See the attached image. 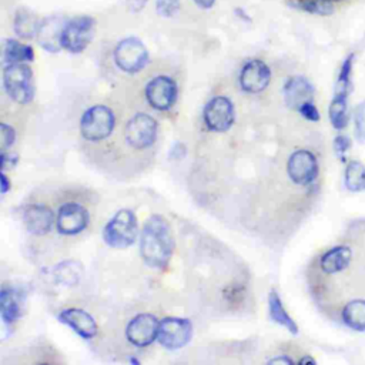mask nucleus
Instances as JSON below:
<instances>
[{
	"label": "nucleus",
	"mask_w": 365,
	"mask_h": 365,
	"mask_svg": "<svg viewBox=\"0 0 365 365\" xmlns=\"http://www.w3.org/2000/svg\"><path fill=\"white\" fill-rule=\"evenodd\" d=\"M329 1H332V3H334V1H341V0H329Z\"/></svg>",
	"instance_id": "nucleus-39"
},
{
	"label": "nucleus",
	"mask_w": 365,
	"mask_h": 365,
	"mask_svg": "<svg viewBox=\"0 0 365 365\" xmlns=\"http://www.w3.org/2000/svg\"><path fill=\"white\" fill-rule=\"evenodd\" d=\"M285 104L297 111L304 103L314 101V86L302 76H291L284 83Z\"/></svg>",
	"instance_id": "nucleus-18"
},
{
	"label": "nucleus",
	"mask_w": 365,
	"mask_h": 365,
	"mask_svg": "<svg viewBox=\"0 0 365 365\" xmlns=\"http://www.w3.org/2000/svg\"><path fill=\"white\" fill-rule=\"evenodd\" d=\"M66 23L67 20H64L63 16H48L41 20L36 37L41 48L50 53H57L61 50V33Z\"/></svg>",
	"instance_id": "nucleus-19"
},
{
	"label": "nucleus",
	"mask_w": 365,
	"mask_h": 365,
	"mask_svg": "<svg viewBox=\"0 0 365 365\" xmlns=\"http://www.w3.org/2000/svg\"><path fill=\"white\" fill-rule=\"evenodd\" d=\"M91 222L88 205L77 198H66L56 207L54 231L61 237H77L84 232Z\"/></svg>",
	"instance_id": "nucleus-4"
},
{
	"label": "nucleus",
	"mask_w": 365,
	"mask_h": 365,
	"mask_svg": "<svg viewBox=\"0 0 365 365\" xmlns=\"http://www.w3.org/2000/svg\"><path fill=\"white\" fill-rule=\"evenodd\" d=\"M192 335L194 325L188 318L165 317L160 319L157 342L168 351H177L184 348L191 341Z\"/></svg>",
	"instance_id": "nucleus-12"
},
{
	"label": "nucleus",
	"mask_w": 365,
	"mask_h": 365,
	"mask_svg": "<svg viewBox=\"0 0 365 365\" xmlns=\"http://www.w3.org/2000/svg\"><path fill=\"white\" fill-rule=\"evenodd\" d=\"M298 364H317V361H315L312 356L305 355V356H302L301 359H298Z\"/></svg>",
	"instance_id": "nucleus-38"
},
{
	"label": "nucleus",
	"mask_w": 365,
	"mask_h": 365,
	"mask_svg": "<svg viewBox=\"0 0 365 365\" xmlns=\"http://www.w3.org/2000/svg\"><path fill=\"white\" fill-rule=\"evenodd\" d=\"M181 9L180 0H155V10L163 17H173Z\"/></svg>",
	"instance_id": "nucleus-30"
},
{
	"label": "nucleus",
	"mask_w": 365,
	"mask_h": 365,
	"mask_svg": "<svg viewBox=\"0 0 365 365\" xmlns=\"http://www.w3.org/2000/svg\"><path fill=\"white\" fill-rule=\"evenodd\" d=\"M3 87L17 104H29L34 98V76L27 63H10L3 68Z\"/></svg>",
	"instance_id": "nucleus-6"
},
{
	"label": "nucleus",
	"mask_w": 365,
	"mask_h": 365,
	"mask_svg": "<svg viewBox=\"0 0 365 365\" xmlns=\"http://www.w3.org/2000/svg\"><path fill=\"white\" fill-rule=\"evenodd\" d=\"M354 259L352 248L346 244H338L322 252L318 258V268L321 274L334 277L345 272Z\"/></svg>",
	"instance_id": "nucleus-17"
},
{
	"label": "nucleus",
	"mask_w": 365,
	"mask_h": 365,
	"mask_svg": "<svg viewBox=\"0 0 365 365\" xmlns=\"http://www.w3.org/2000/svg\"><path fill=\"white\" fill-rule=\"evenodd\" d=\"M115 66L127 74L141 71L148 63V50L137 37H125L117 43L113 51Z\"/></svg>",
	"instance_id": "nucleus-11"
},
{
	"label": "nucleus",
	"mask_w": 365,
	"mask_h": 365,
	"mask_svg": "<svg viewBox=\"0 0 365 365\" xmlns=\"http://www.w3.org/2000/svg\"><path fill=\"white\" fill-rule=\"evenodd\" d=\"M131 11H140L145 6V0H127Z\"/></svg>",
	"instance_id": "nucleus-36"
},
{
	"label": "nucleus",
	"mask_w": 365,
	"mask_h": 365,
	"mask_svg": "<svg viewBox=\"0 0 365 365\" xmlns=\"http://www.w3.org/2000/svg\"><path fill=\"white\" fill-rule=\"evenodd\" d=\"M352 64H354V54L351 53L344 60V63L341 64V68H339V73H338V78H336V84H338L336 90L348 91V86H349V80H351V73H352Z\"/></svg>",
	"instance_id": "nucleus-28"
},
{
	"label": "nucleus",
	"mask_w": 365,
	"mask_h": 365,
	"mask_svg": "<svg viewBox=\"0 0 365 365\" xmlns=\"http://www.w3.org/2000/svg\"><path fill=\"white\" fill-rule=\"evenodd\" d=\"M268 311H269V317L274 322L284 327L292 335L298 334L297 322L292 319V317L285 309V307L281 301V297L278 295V292L275 289H271L268 294Z\"/></svg>",
	"instance_id": "nucleus-23"
},
{
	"label": "nucleus",
	"mask_w": 365,
	"mask_h": 365,
	"mask_svg": "<svg viewBox=\"0 0 365 365\" xmlns=\"http://www.w3.org/2000/svg\"><path fill=\"white\" fill-rule=\"evenodd\" d=\"M348 91L336 90L328 107V117L335 130H342L348 124Z\"/></svg>",
	"instance_id": "nucleus-25"
},
{
	"label": "nucleus",
	"mask_w": 365,
	"mask_h": 365,
	"mask_svg": "<svg viewBox=\"0 0 365 365\" xmlns=\"http://www.w3.org/2000/svg\"><path fill=\"white\" fill-rule=\"evenodd\" d=\"M349 147H351V140H349V137L342 135V134H339V135L335 137V140H334V148H335V151H336L341 157H344V154L349 150Z\"/></svg>",
	"instance_id": "nucleus-33"
},
{
	"label": "nucleus",
	"mask_w": 365,
	"mask_h": 365,
	"mask_svg": "<svg viewBox=\"0 0 365 365\" xmlns=\"http://www.w3.org/2000/svg\"><path fill=\"white\" fill-rule=\"evenodd\" d=\"M354 124H355V135L358 141H365V101L359 103L354 111Z\"/></svg>",
	"instance_id": "nucleus-29"
},
{
	"label": "nucleus",
	"mask_w": 365,
	"mask_h": 365,
	"mask_svg": "<svg viewBox=\"0 0 365 365\" xmlns=\"http://www.w3.org/2000/svg\"><path fill=\"white\" fill-rule=\"evenodd\" d=\"M103 241L115 250H124L131 247L140 234L138 220L133 210H118L103 228Z\"/></svg>",
	"instance_id": "nucleus-5"
},
{
	"label": "nucleus",
	"mask_w": 365,
	"mask_h": 365,
	"mask_svg": "<svg viewBox=\"0 0 365 365\" xmlns=\"http://www.w3.org/2000/svg\"><path fill=\"white\" fill-rule=\"evenodd\" d=\"M0 147H1V153H6L9 148H11V145L16 141V131L11 125L1 123L0 124Z\"/></svg>",
	"instance_id": "nucleus-31"
},
{
	"label": "nucleus",
	"mask_w": 365,
	"mask_h": 365,
	"mask_svg": "<svg viewBox=\"0 0 365 365\" xmlns=\"http://www.w3.org/2000/svg\"><path fill=\"white\" fill-rule=\"evenodd\" d=\"M267 364H288V365H291V364H294V359L289 358L288 355H279V356H274V358L268 359Z\"/></svg>",
	"instance_id": "nucleus-35"
},
{
	"label": "nucleus",
	"mask_w": 365,
	"mask_h": 365,
	"mask_svg": "<svg viewBox=\"0 0 365 365\" xmlns=\"http://www.w3.org/2000/svg\"><path fill=\"white\" fill-rule=\"evenodd\" d=\"M160 319L150 312H140L128 319L124 328L127 342L135 348H147L158 338Z\"/></svg>",
	"instance_id": "nucleus-13"
},
{
	"label": "nucleus",
	"mask_w": 365,
	"mask_h": 365,
	"mask_svg": "<svg viewBox=\"0 0 365 365\" xmlns=\"http://www.w3.org/2000/svg\"><path fill=\"white\" fill-rule=\"evenodd\" d=\"M40 24H41V20L33 10H30L27 7L17 9V11L14 14V20H13V29H14V33L20 38L31 40V38L37 37Z\"/></svg>",
	"instance_id": "nucleus-21"
},
{
	"label": "nucleus",
	"mask_w": 365,
	"mask_h": 365,
	"mask_svg": "<svg viewBox=\"0 0 365 365\" xmlns=\"http://www.w3.org/2000/svg\"><path fill=\"white\" fill-rule=\"evenodd\" d=\"M194 3L201 9H211L215 4V0H194Z\"/></svg>",
	"instance_id": "nucleus-37"
},
{
	"label": "nucleus",
	"mask_w": 365,
	"mask_h": 365,
	"mask_svg": "<svg viewBox=\"0 0 365 365\" xmlns=\"http://www.w3.org/2000/svg\"><path fill=\"white\" fill-rule=\"evenodd\" d=\"M96 31V20L91 16H76L67 20L61 33V48L68 53H83L91 43Z\"/></svg>",
	"instance_id": "nucleus-10"
},
{
	"label": "nucleus",
	"mask_w": 365,
	"mask_h": 365,
	"mask_svg": "<svg viewBox=\"0 0 365 365\" xmlns=\"http://www.w3.org/2000/svg\"><path fill=\"white\" fill-rule=\"evenodd\" d=\"M288 4L297 10H302L309 14L329 16L334 13V4L329 0H287Z\"/></svg>",
	"instance_id": "nucleus-27"
},
{
	"label": "nucleus",
	"mask_w": 365,
	"mask_h": 365,
	"mask_svg": "<svg viewBox=\"0 0 365 365\" xmlns=\"http://www.w3.org/2000/svg\"><path fill=\"white\" fill-rule=\"evenodd\" d=\"M298 114H301L302 118H305L307 121H312V123H317L319 121L321 118V114L315 106L314 101H308V103H304L298 110H297Z\"/></svg>",
	"instance_id": "nucleus-32"
},
{
	"label": "nucleus",
	"mask_w": 365,
	"mask_h": 365,
	"mask_svg": "<svg viewBox=\"0 0 365 365\" xmlns=\"http://www.w3.org/2000/svg\"><path fill=\"white\" fill-rule=\"evenodd\" d=\"M345 187L352 191L365 190V167L356 160H351L345 168Z\"/></svg>",
	"instance_id": "nucleus-26"
},
{
	"label": "nucleus",
	"mask_w": 365,
	"mask_h": 365,
	"mask_svg": "<svg viewBox=\"0 0 365 365\" xmlns=\"http://www.w3.org/2000/svg\"><path fill=\"white\" fill-rule=\"evenodd\" d=\"M117 128V117L114 110L107 104H94L88 107L80 117L78 131L87 144H101L110 140Z\"/></svg>",
	"instance_id": "nucleus-3"
},
{
	"label": "nucleus",
	"mask_w": 365,
	"mask_h": 365,
	"mask_svg": "<svg viewBox=\"0 0 365 365\" xmlns=\"http://www.w3.org/2000/svg\"><path fill=\"white\" fill-rule=\"evenodd\" d=\"M148 106L155 111H168L177 101L178 87L174 78L165 74L153 77L144 88Z\"/></svg>",
	"instance_id": "nucleus-14"
},
{
	"label": "nucleus",
	"mask_w": 365,
	"mask_h": 365,
	"mask_svg": "<svg viewBox=\"0 0 365 365\" xmlns=\"http://www.w3.org/2000/svg\"><path fill=\"white\" fill-rule=\"evenodd\" d=\"M20 217L26 231L36 238L48 235L56 225V208L43 201L23 204Z\"/></svg>",
	"instance_id": "nucleus-9"
},
{
	"label": "nucleus",
	"mask_w": 365,
	"mask_h": 365,
	"mask_svg": "<svg viewBox=\"0 0 365 365\" xmlns=\"http://www.w3.org/2000/svg\"><path fill=\"white\" fill-rule=\"evenodd\" d=\"M34 61V48L16 38H6L3 44V63H31Z\"/></svg>",
	"instance_id": "nucleus-24"
},
{
	"label": "nucleus",
	"mask_w": 365,
	"mask_h": 365,
	"mask_svg": "<svg viewBox=\"0 0 365 365\" xmlns=\"http://www.w3.org/2000/svg\"><path fill=\"white\" fill-rule=\"evenodd\" d=\"M341 321L349 329L365 332V299L364 298L349 299L341 308Z\"/></svg>",
	"instance_id": "nucleus-22"
},
{
	"label": "nucleus",
	"mask_w": 365,
	"mask_h": 365,
	"mask_svg": "<svg viewBox=\"0 0 365 365\" xmlns=\"http://www.w3.org/2000/svg\"><path fill=\"white\" fill-rule=\"evenodd\" d=\"M285 174L292 185L299 188L311 187L319 175L317 155L308 148L292 150L285 161Z\"/></svg>",
	"instance_id": "nucleus-7"
},
{
	"label": "nucleus",
	"mask_w": 365,
	"mask_h": 365,
	"mask_svg": "<svg viewBox=\"0 0 365 365\" xmlns=\"http://www.w3.org/2000/svg\"><path fill=\"white\" fill-rule=\"evenodd\" d=\"M23 295L21 292L9 285H3L0 289V315L3 322L10 327L19 321L21 317Z\"/></svg>",
	"instance_id": "nucleus-20"
},
{
	"label": "nucleus",
	"mask_w": 365,
	"mask_h": 365,
	"mask_svg": "<svg viewBox=\"0 0 365 365\" xmlns=\"http://www.w3.org/2000/svg\"><path fill=\"white\" fill-rule=\"evenodd\" d=\"M234 103L227 96H215L202 108V123L207 131L225 134L235 123Z\"/></svg>",
	"instance_id": "nucleus-8"
},
{
	"label": "nucleus",
	"mask_w": 365,
	"mask_h": 365,
	"mask_svg": "<svg viewBox=\"0 0 365 365\" xmlns=\"http://www.w3.org/2000/svg\"><path fill=\"white\" fill-rule=\"evenodd\" d=\"M174 247L175 242L168 220L160 214L148 217L144 221L138 241L143 261L151 268L163 269L170 264Z\"/></svg>",
	"instance_id": "nucleus-1"
},
{
	"label": "nucleus",
	"mask_w": 365,
	"mask_h": 365,
	"mask_svg": "<svg viewBox=\"0 0 365 365\" xmlns=\"http://www.w3.org/2000/svg\"><path fill=\"white\" fill-rule=\"evenodd\" d=\"M124 148L135 154L151 151L160 137V124L155 117L145 111L131 114L121 130Z\"/></svg>",
	"instance_id": "nucleus-2"
},
{
	"label": "nucleus",
	"mask_w": 365,
	"mask_h": 365,
	"mask_svg": "<svg viewBox=\"0 0 365 365\" xmlns=\"http://www.w3.org/2000/svg\"><path fill=\"white\" fill-rule=\"evenodd\" d=\"M271 68L259 58L248 60L238 76L240 88L247 94H259L271 83Z\"/></svg>",
	"instance_id": "nucleus-15"
},
{
	"label": "nucleus",
	"mask_w": 365,
	"mask_h": 365,
	"mask_svg": "<svg viewBox=\"0 0 365 365\" xmlns=\"http://www.w3.org/2000/svg\"><path fill=\"white\" fill-rule=\"evenodd\" d=\"M10 188H11V182H10L9 177L6 175L4 170H1V173H0V192L4 195Z\"/></svg>",
	"instance_id": "nucleus-34"
},
{
	"label": "nucleus",
	"mask_w": 365,
	"mask_h": 365,
	"mask_svg": "<svg viewBox=\"0 0 365 365\" xmlns=\"http://www.w3.org/2000/svg\"><path fill=\"white\" fill-rule=\"evenodd\" d=\"M58 322L67 325L70 329H73L80 338L86 341H91L97 332H98V325L93 315L87 312L83 308L77 307H67L63 308L58 315H57Z\"/></svg>",
	"instance_id": "nucleus-16"
}]
</instances>
